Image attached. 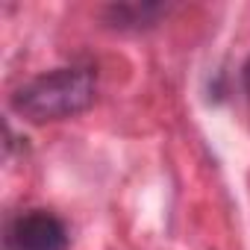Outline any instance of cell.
Segmentation results:
<instances>
[{"label": "cell", "mask_w": 250, "mask_h": 250, "mask_svg": "<svg viewBox=\"0 0 250 250\" xmlns=\"http://www.w3.org/2000/svg\"><path fill=\"white\" fill-rule=\"evenodd\" d=\"M171 12L168 3H112L103 9V21L109 30L118 33H145L153 30L165 15Z\"/></svg>", "instance_id": "cell-3"}, {"label": "cell", "mask_w": 250, "mask_h": 250, "mask_svg": "<svg viewBox=\"0 0 250 250\" xmlns=\"http://www.w3.org/2000/svg\"><path fill=\"white\" fill-rule=\"evenodd\" d=\"M6 247L9 250H68L71 235L59 215L47 209H30L9 224Z\"/></svg>", "instance_id": "cell-2"}, {"label": "cell", "mask_w": 250, "mask_h": 250, "mask_svg": "<svg viewBox=\"0 0 250 250\" xmlns=\"http://www.w3.org/2000/svg\"><path fill=\"white\" fill-rule=\"evenodd\" d=\"M241 83H244V91H247V97H250V59L244 62V71H241Z\"/></svg>", "instance_id": "cell-4"}, {"label": "cell", "mask_w": 250, "mask_h": 250, "mask_svg": "<svg viewBox=\"0 0 250 250\" xmlns=\"http://www.w3.org/2000/svg\"><path fill=\"white\" fill-rule=\"evenodd\" d=\"M97 83L88 68H53L15 88L9 106L27 124L68 121L94 106Z\"/></svg>", "instance_id": "cell-1"}]
</instances>
